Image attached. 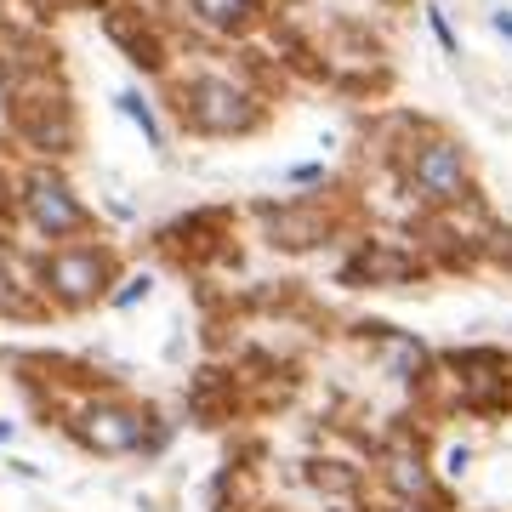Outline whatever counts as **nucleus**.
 Listing matches in <instances>:
<instances>
[{
  "mask_svg": "<svg viewBox=\"0 0 512 512\" xmlns=\"http://www.w3.org/2000/svg\"><path fill=\"white\" fill-rule=\"evenodd\" d=\"M120 114L126 120H137L143 126V137H148V148H165V131H160V120H154V109H148L137 92H120Z\"/></svg>",
  "mask_w": 512,
  "mask_h": 512,
  "instance_id": "1a4fd4ad",
  "label": "nucleus"
},
{
  "mask_svg": "<svg viewBox=\"0 0 512 512\" xmlns=\"http://www.w3.org/2000/svg\"><path fill=\"white\" fill-rule=\"evenodd\" d=\"M427 23H433V29H439L444 52H456V35H450V23H444V12H427Z\"/></svg>",
  "mask_w": 512,
  "mask_h": 512,
  "instance_id": "9b49d317",
  "label": "nucleus"
},
{
  "mask_svg": "<svg viewBox=\"0 0 512 512\" xmlns=\"http://www.w3.org/2000/svg\"><path fill=\"white\" fill-rule=\"evenodd\" d=\"M268 228H274V239L291 245V251H308V245L325 239V217L308 211V205H279V211H268Z\"/></svg>",
  "mask_w": 512,
  "mask_h": 512,
  "instance_id": "423d86ee",
  "label": "nucleus"
},
{
  "mask_svg": "<svg viewBox=\"0 0 512 512\" xmlns=\"http://www.w3.org/2000/svg\"><path fill=\"white\" fill-rule=\"evenodd\" d=\"M137 296H148V274H143V279H126V291L114 296V308H131Z\"/></svg>",
  "mask_w": 512,
  "mask_h": 512,
  "instance_id": "9d476101",
  "label": "nucleus"
},
{
  "mask_svg": "<svg viewBox=\"0 0 512 512\" xmlns=\"http://www.w3.org/2000/svg\"><path fill=\"white\" fill-rule=\"evenodd\" d=\"M23 205H29V222H35L46 239H69L92 222V211L74 200V188L63 183V177H52V171H35V177H29Z\"/></svg>",
  "mask_w": 512,
  "mask_h": 512,
  "instance_id": "f03ea898",
  "label": "nucleus"
},
{
  "mask_svg": "<svg viewBox=\"0 0 512 512\" xmlns=\"http://www.w3.org/2000/svg\"><path fill=\"white\" fill-rule=\"evenodd\" d=\"M0 200H6V183H0Z\"/></svg>",
  "mask_w": 512,
  "mask_h": 512,
  "instance_id": "f8f14e48",
  "label": "nucleus"
},
{
  "mask_svg": "<svg viewBox=\"0 0 512 512\" xmlns=\"http://www.w3.org/2000/svg\"><path fill=\"white\" fill-rule=\"evenodd\" d=\"M410 183L427 194V200H461L467 194V154H461L456 143H444V137H433V143L416 148V160H410Z\"/></svg>",
  "mask_w": 512,
  "mask_h": 512,
  "instance_id": "7ed1b4c3",
  "label": "nucleus"
},
{
  "mask_svg": "<svg viewBox=\"0 0 512 512\" xmlns=\"http://www.w3.org/2000/svg\"><path fill=\"white\" fill-rule=\"evenodd\" d=\"M46 285H52L63 302H92L103 285H109V256L103 251H57L46 262Z\"/></svg>",
  "mask_w": 512,
  "mask_h": 512,
  "instance_id": "20e7f679",
  "label": "nucleus"
},
{
  "mask_svg": "<svg viewBox=\"0 0 512 512\" xmlns=\"http://www.w3.org/2000/svg\"><path fill=\"white\" fill-rule=\"evenodd\" d=\"M387 484L399 495H416V501H427L433 495V484H427V467H421L416 456H393V467H387Z\"/></svg>",
  "mask_w": 512,
  "mask_h": 512,
  "instance_id": "0eeeda50",
  "label": "nucleus"
},
{
  "mask_svg": "<svg viewBox=\"0 0 512 512\" xmlns=\"http://www.w3.org/2000/svg\"><path fill=\"white\" fill-rule=\"evenodd\" d=\"M80 439L92 444V450H103V456H126V450L143 444V416H131L120 404H97L80 421Z\"/></svg>",
  "mask_w": 512,
  "mask_h": 512,
  "instance_id": "39448f33",
  "label": "nucleus"
},
{
  "mask_svg": "<svg viewBox=\"0 0 512 512\" xmlns=\"http://www.w3.org/2000/svg\"><path fill=\"white\" fill-rule=\"evenodd\" d=\"M183 120L194 131H211V137H228V131H251L262 120V109L251 103L245 86L222 80V74H200L183 86Z\"/></svg>",
  "mask_w": 512,
  "mask_h": 512,
  "instance_id": "f257e3e1",
  "label": "nucleus"
},
{
  "mask_svg": "<svg viewBox=\"0 0 512 512\" xmlns=\"http://www.w3.org/2000/svg\"><path fill=\"white\" fill-rule=\"evenodd\" d=\"M194 12L205 23H217V29H239V23L251 18V0H194Z\"/></svg>",
  "mask_w": 512,
  "mask_h": 512,
  "instance_id": "6e6552de",
  "label": "nucleus"
}]
</instances>
